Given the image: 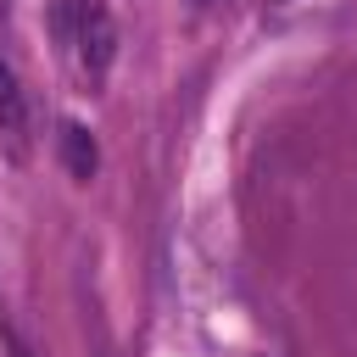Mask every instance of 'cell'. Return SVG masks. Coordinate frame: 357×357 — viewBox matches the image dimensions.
<instances>
[{
    "instance_id": "cell-1",
    "label": "cell",
    "mask_w": 357,
    "mask_h": 357,
    "mask_svg": "<svg viewBox=\"0 0 357 357\" xmlns=\"http://www.w3.org/2000/svg\"><path fill=\"white\" fill-rule=\"evenodd\" d=\"M50 28L61 39V56H67L73 78L84 89H100L106 73H112V56H117V28H112L106 0H56Z\"/></svg>"
},
{
    "instance_id": "cell-2",
    "label": "cell",
    "mask_w": 357,
    "mask_h": 357,
    "mask_svg": "<svg viewBox=\"0 0 357 357\" xmlns=\"http://www.w3.org/2000/svg\"><path fill=\"white\" fill-rule=\"evenodd\" d=\"M28 128H33V117H28V89H22L17 73L0 61V145H6L11 162H28Z\"/></svg>"
},
{
    "instance_id": "cell-3",
    "label": "cell",
    "mask_w": 357,
    "mask_h": 357,
    "mask_svg": "<svg viewBox=\"0 0 357 357\" xmlns=\"http://www.w3.org/2000/svg\"><path fill=\"white\" fill-rule=\"evenodd\" d=\"M56 145H61V162H67V173H73V178H89V173H95L100 151H95V139H89V128H84V123H61Z\"/></svg>"
}]
</instances>
